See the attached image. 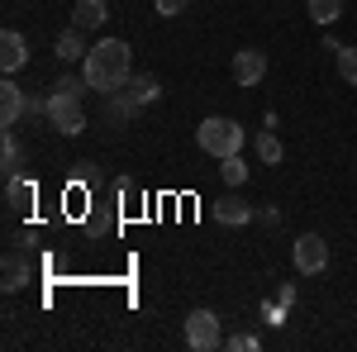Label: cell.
<instances>
[{"instance_id": "484cf974", "label": "cell", "mask_w": 357, "mask_h": 352, "mask_svg": "<svg viewBox=\"0 0 357 352\" xmlns=\"http://www.w3.org/2000/svg\"><path fill=\"white\" fill-rule=\"evenodd\" d=\"M186 5H191V0H186Z\"/></svg>"}, {"instance_id": "7c38bea8", "label": "cell", "mask_w": 357, "mask_h": 352, "mask_svg": "<svg viewBox=\"0 0 357 352\" xmlns=\"http://www.w3.org/2000/svg\"><path fill=\"white\" fill-rule=\"evenodd\" d=\"M20 167H24V143H20L15 129H0V171L20 176Z\"/></svg>"}, {"instance_id": "44dd1931", "label": "cell", "mask_w": 357, "mask_h": 352, "mask_svg": "<svg viewBox=\"0 0 357 352\" xmlns=\"http://www.w3.org/2000/svg\"><path fill=\"white\" fill-rule=\"evenodd\" d=\"M224 348L229 352H252V348H262V338H257V333H229Z\"/></svg>"}, {"instance_id": "277c9868", "label": "cell", "mask_w": 357, "mask_h": 352, "mask_svg": "<svg viewBox=\"0 0 357 352\" xmlns=\"http://www.w3.org/2000/svg\"><path fill=\"white\" fill-rule=\"evenodd\" d=\"M186 348L191 352H215L224 348V328L215 309H191L186 314Z\"/></svg>"}, {"instance_id": "5b68a950", "label": "cell", "mask_w": 357, "mask_h": 352, "mask_svg": "<svg viewBox=\"0 0 357 352\" xmlns=\"http://www.w3.org/2000/svg\"><path fill=\"white\" fill-rule=\"evenodd\" d=\"M291 262L301 276H319V271L329 267V243L319 238V234H301L296 243H291Z\"/></svg>"}, {"instance_id": "cb8c5ba5", "label": "cell", "mask_w": 357, "mask_h": 352, "mask_svg": "<svg viewBox=\"0 0 357 352\" xmlns=\"http://www.w3.org/2000/svg\"><path fill=\"white\" fill-rule=\"evenodd\" d=\"M181 5H186V0H158V15L172 20V15H181Z\"/></svg>"}, {"instance_id": "6da1fadb", "label": "cell", "mask_w": 357, "mask_h": 352, "mask_svg": "<svg viewBox=\"0 0 357 352\" xmlns=\"http://www.w3.org/2000/svg\"><path fill=\"white\" fill-rule=\"evenodd\" d=\"M82 77L91 91H100V95H110V91H124L129 86V43L124 38H100V43H91V53L82 57Z\"/></svg>"}, {"instance_id": "d4e9b609", "label": "cell", "mask_w": 357, "mask_h": 352, "mask_svg": "<svg viewBox=\"0 0 357 352\" xmlns=\"http://www.w3.org/2000/svg\"><path fill=\"white\" fill-rule=\"evenodd\" d=\"M276 300H281V305L291 309V305H296V286H281V291H276Z\"/></svg>"}, {"instance_id": "ffe728a7", "label": "cell", "mask_w": 357, "mask_h": 352, "mask_svg": "<svg viewBox=\"0 0 357 352\" xmlns=\"http://www.w3.org/2000/svg\"><path fill=\"white\" fill-rule=\"evenodd\" d=\"M338 77L357 86V48H338Z\"/></svg>"}, {"instance_id": "8fae6325", "label": "cell", "mask_w": 357, "mask_h": 352, "mask_svg": "<svg viewBox=\"0 0 357 352\" xmlns=\"http://www.w3.org/2000/svg\"><path fill=\"white\" fill-rule=\"evenodd\" d=\"M105 20H110V5H105V0H77V5H72V24L82 29V33L105 29Z\"/></svg>"}, {"instance_id": "30bf717a", "label": "cell", "mask_w": 357, "mask_h": 352, "mask_svg": "<svg viewBox=\"0 0 357 352\" xmlns=\"http://www.w3.org/2000/svg\"><path fill=\"white\" fill-rule=\"evenodd\" d=\"M138 109H143V105L134 100V91H129V86H124V91H110V95H105V114H110V129H124V124L134 119Z\"/></svg>"}, {"instance_id": "3957f363", "label": "cell", "mask_w": 357, "mask_h": 352, "mask_svg": "<svg viewBox=\"0 0 357 352\" xmlns=\"http://www.w3.org/2000/svg\"><path fill=\"white\" fill-rule=\"evenodd\" d=\"M48 129H57L62 138H77L86 134V109H82V95H62V91H48Z\"/></svg>"}, {"instance_id": "4fadbf2b", "label": "cell", "mask_w": 357, "mask_h": 352, "mask_svg": "<svg viewBox=\"0 0 357 352\" xmlns=\"http://www.w3.org/2000/svg\"><path fill=\"white\" fill-rule=\"evenodd\" d=\"M57 57H62V62H82L86 53H91V48H86V38H82V29L72 24L67 29V33H57V48H53Z\"/></svg>"}, {"instance_id": "ba28073f", "label": "cell", "mask_w": 357, "mask_h": 352, "mask_svg": "<svg viewBox=\"0 0 357 352\" xmlns=\"http://www.w3.org/2000/svg\"><path fill=\"white\" fill-rule=\"evenodd\" d=\"M24 62H29L24 33H20V29H5V33H0V67H5V77H10V72H20Z\"/></svg>"}, {"instance_id": "9a60e30c", "label": "cell", "mask_w": 357, "mask_h": 352, "mask_svg": "<svg viewBox=\"0 0 357 352\" xmlns=\"http://www.w3.org/2000/svg\"><path fill=\"white\" fill-rule=\"evenodd\" d=\"M5 205H10V210H29V205H33V181L5 176Z\"/></svg>"}, {"instance_id": "e0dca14e", "label": "cell", "mask_w": 357, "mask_h": 352, "mask_svg": "<svg viewBox=\"0 0 357 352\" xmlns=\"http://www.w3.org/2000/svg\"><path fill=\"white\" fill-rule=\"evenodd\" d=\"M220 176L229 181V186H243V181H248V162H243V153H229V158H220Z\"/></svg>"}, {"instance_id": "7a4b0ae2", "label": "cell", "mask_w": 357, "mask_h": 352, "mask_svg": "<svg viewBox=\"0 0 357 352\" xmlns=\"http://www.w3.org/2000/svg\"><path fill=\"white\" fill-rule=\"evenodd\" d=\"M195 143H200L210 158H229V153H243L248 134L238 129V119L210 114V119H200V129H195Z\"/></svg>"}, {"instance_id": "5bb4252c", "label": "cell", "mask_w": 357, "mask_h": 352, "mask_svg": "<svg viewBox=\"0 0 357 352\" xmlns=\"http://www.w3.org/2000/svg\"><path fill=\"white\" fill-rule=\"evenodd\" d=\"M29 276H33V267H29L24 252H5V291H20V286H29Z\"/></svg>"}, {"instance_id": "52a82bcc", "label": "cell", "mask_w": 357, "mask_h": 352, "mask_svg": "<svg viewBox=\"0 0 357 352\" xmlns=\"http://www.w3.org/2000/svg\"><path fill=\"white\" fill-rule=\"evenodd\" d=\"M262 77H267V53H257V48L234 53V82L238 86H257Z\"/></svg>"}, {"instance_id": "8992f818", "label": "cell", "mask_w": 357, "mask_h": 352, "mask_svg": "<svg viewBox=\"0 0 357 352\" xmlns=\"http://www.w3.org/2000/svg\"><path fill=\"white\" fill-rule=\"evenodd\" d=\"M29 114V95L15 82H0V129H15Z\"/></svg>"}, {"instance_id": "ac0fdd59", "label": "cell", "mask_w": 357, "mask_h": 352, "mask_svg": "<svg viewBox=\"0 0 357 352\" xmlns=\"http://www.w3.org/2000/svg\"><path fill=\"white\" fill-rule=\"evenodd\" d=\"M257 158H262L267 167L281 162V138H276L272 129H257Z\"/></svg>"}, {"instance_id": "d6986e66", "label": "cell", "mask_w": 357, "mask_h": 352, "mask_svg": "<svg viewBox=\"0 0 357 352\" xmlns=\"http://www.w3.org/2000/svg\"><path fill=\"white\" fill-rule=\"evenodd\" d=\"M305 5H310V20H319V24H333L343 15V0H305Z\"/></svg>"}, {"instance_id": "603a6c76", "label": "cell", "mask_w": 357, "mask_h": 352, "mask_svg": "<svg viewBox=\"0 0 357 352\" xmlns=\"http://www.w3.org/2000/svg\"><path fill=\"white\" fill-rule=\"evenodd\" d=\"M262 314H267V324H286V305H281V300H276V305H267Z\"/></svg>"}, {"instance_id": "2e32d148", "label": "cell", "mask_w": 357, "mask_h": 352, "mask_svg": "<svg viewBox=\"0 0 357 352\" xmlns=\"http://www.w3.org/2000/svg\"><path fill=\"white\" fill-rule=\"evenodd\" d=\"M129 91H134V100H138V105H153V100L162 95V82L143 72V77H129Z\"/></svg>"}, {"instance_id": "9c48e42d", "label": "cell", "mask_w": 357, "mask_h": 352, "mask_svg": "<svg viewBox=\"0 0 357 352\" xmlns=\"http://www.w3.org/2000/svg\"><path fill=\"white\" fill-rule=\"evenodd\" d=\"M252 205H248L243 195H220V205H215V219H220L224 229H243V224H252Z\"/></svg>"}, {"instance_id": "7402d4cb", "label": "cell", "mask_w": 357, "mask_h": 352, "mask_svg": "<svg viewBox=\"0 0 357 352\" xmlns=\"http://www.w3.org/2000/svg\"><path fill=\"white\" fill-rule=\"evenodd\" d=\"M53 91H62V95H82V91H91V86H86V77H72V72H67V77L53 82Z\"/></svg>"}]
</instances>
